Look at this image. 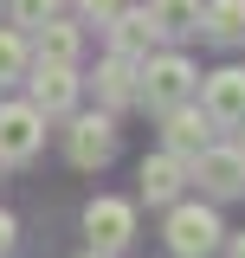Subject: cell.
Returning <instances> with one entry per match:
<instances>
[{
	"instance_id": "1",
	"label": "cell",
	"mask_w": 245,
	"mask_h": 258,
	"mask_svg": "<svg viewBox=\"0 0 245 258\" xmlns=\"http://www.w3.org/2000/svg\"><path fill=\"white\" fill-rule=\"evenodd\" d=\"M168 252L174 258H213L219 252V213L200 207V200L174 207V213H168Z\"/></svg>"
},
{
	"instance_id": "2",
	"label": "cell",
	"mask_w": 245,
	"mask_h": 258,
	"mask_svg": "<svg viewBox=\"0 0 245 258\" xmlns=\"http://www.w3.org/2000/svg\"><path fill=\"white\" fill-rule=\"evenodd\" d=\"M187 91H194V64L174 58V52H168V58H149L142 84H136V97H142L149 110H161V116H168L174 103H187Z\"/></svg>"
},
{
	"instance_id": "3",
	"label": "cell",
	"mask_w": 245,
	"mask_h": 258,
	"mask_svg": "<svg viewBox=\"0 0 245 258\" xmlns=\"http://www.w3.org/2000/svg\"><path fill=\"white\" fill-rule=\"evenodd\" d=\"M84 232H91V252H103V258L122 252V245L136 239V207L103 194V200H91V207H84Z\"/></svg>"
},
{
	"instance_id": "4",
	"label": "cell",
	"mask_w": 245,
	"mask_h": 258,
	"mask_svg": "<svg viewBox=\"0 0 245 258\" xmlns=\"http://www.w3.org/2000/svg\"><path fill=\"white\" fill-rule=\"evenodd\" d=\"M187 174L200 181V187L213 194V200H232V194H245V161H239V149H200V155L187 161Z\"/></svg>"
},
{
	"instance_id": "5",
	"label": "cell",
	"mask_w": 245,
	"mask_h": 258,
	"mask_svg": "<svg viewBox=\"0 0 245 258\" xmlns=\"http://www.w3.org/2000/svg\"><path fill=\"white\" fill-rule=\"evenodd\" d=\"M45 142V116L32 103H7L0 110V161H32Z\"/></svg>"
},
{
	"instance_id": "6",
	"label": "cell",
	"mask_w": 245,
	"mask_h": 258,
	"mask_svg": "<svg viewBox=\"0 0 245 258\" xmlns=\"http://www.w3.org/2000/svg\"><path fill=\"white\" fill-rule=\"evenodd\" d=\"M65 149H71L78 168H103V161L116 155V123L110 116H78L71 136H65Z\"/></svg>"
},
{
	"instance_id": "7",
	"label": "cell",
	"mask_w": 245,
	"mask_h": 258,
	"mask_svg": "<svg viewBox=\"0 0 245 258\" xmlns=\"http://www.w3.org/2000/svg\"><path fill=\"white\" fill-rule=\"evenodd\" d=\"M78 103V71L71 64H39V78H32V110L39 116H65Z\"/></svg>"
},
{
	"instance_id": "8",
	"label": "cell",
	"mask_w": 245,
	"mask_h": 258,
	"mask_svg": "<svg viewBox=\"0 0 245 258\" xmlns=\"http://www.w3.org/2000/svg\"><path fill=\"white\" fill-rule=\"evenodd\" d=\"M207 142H213V116H207V110H187V103H174V110H168V155L194 161Z\"/></svg>"
},
{
	"instance_id": "9",
	"label": "cell",
	"mask_w": 245,
	"mask_h": 258,
	"mask_svg": "<svg viewBox=\"0 0 245 258\" xmlns=\"http://www.w3.org/2000/svg\"><path fill=\"white\" fill-rule=\"evenodd\" d=\"M181 181H187L181 155H149L142 161V200H149V207H168V200L181 194Z\"/></svg>"
},
{
	"instance_id": "10",
	"label": "cell",
	"mask_w": 245,
	"mask_h": 258,
	"mask_svg": "<svg viewBox=\"0 0 245 258\" xmlns=\"http://www.w3.org/2000/svg\"><path fill=\"white\" fill-rule=\"evenodd\" d=\"M207 116L213 123H245V71H213L207 78Z\"/></svg>"
},
{
	"instance_id": "11",
	"label": "cell",
	"mask_w": 245,
	"mask_h": 258,
	"mask_svg": "<svg viewBox=\"0 0 245 258\" xmlns=\"http://www.w3.org/2000/svg\"><path fill=\"white\" fill-rule=\"evenodd\" d=\"M78 45H84V39H78V26H65L58 13L39 26V64H78Z\"/></svg>"
},
{
	"instance_id": "12",
	"label": "cell",
	"mask_w": 245,
	"mask_h": 258,
	"mask_svg": "<svg viewBox=\"0 0 245 258\" xmlns=\"http://www.w3.org/2000/svg\"><path fill=\"white\" fill-rule=\"evenodd\" d=\"M155 32H168V39H181V32H200V0H155L149 7Z\"/></svg>"
},
{
	"instance_id": "13",
	"label": "cell",
	"mask_w": 245,
	"mask_h": 258,
	"mask_svg": "<svg viewBox=\"0 0 245 258\" xmlns=\"http://www.w3.org/2000/svg\"><path fill=\"white\" fill-rule=\"evenodd\" d=\"M149 45H155L149 13H116V58H149Z\"/></svg>"
},
{
	"instance_id": "14",
	"label": "cell",
	"mask_w": 245,
	"mask_h": 258,
	"mask_svg": "<svg viewBox=\"0 0 245 258\" xmlns=\"http://www.w3.org/2000/svg\"><path fill=\"white\" fill-rule=\"evenodd\" d=\"M97 97L103 103H129L136 97V58H103L97 64Z\"/></svg>"
},
{
	"instance_id": "15",
	"label": "cell",
	"mask_w": 245,
	"mask_h": 258,
	"mask_svg": "<svg viewBox=\"0 0 245 258\" xmlns=\"http://www.w3.org/2000/svg\"><path fill=\"white\" fill-rule=\"evenodd\" d=\"M200 26L213 32V39H245V0H213L200 13Z\"/></svg>"
},
{
	"instance_id": "16",
	"label": "cell",
	"mask_w": 245,
	"mask_h": 258,
	"mask_svg": "<svg viewBox=\"0 0 245 258\" xmlns=\"http://www.w3.org/2000/svg\"><path fill=\"white\" fill-rule=\"evenodd\" d=\"M20 71H26V39L20 32H0V84L20 78Z\"/></svg>"
},
{
	"instance_id": "17",
	"label": "cell",
	"mask_w": 245,
	"mask_h": 258,
	"mask_svg": "<svg viewBox=\"0 0 245 258\" xmlns=\"http://www.w3.org/2000/svg\"><path fill=\"white\" fill-rule=\"evenodd\" d=\"M52 13H58V0H13V20L20 26H45Z\"/></svg>"
},
{
	"instance_id": "18",
	"label": "cell",
	"mask_w": 245,
	"mask_h": 258,
	"mask_svg": "<svg viewBox=\"0 0 245 258\" xmlns=\"http://www.w3.org/2000/svg\"><path fill=\"white\" fill-rule=\"evenodd\" d=\"M78 7H84L91 20H116V13H122V0H78Z\"/></svg>"
},
{
	"instance_id": "19",
	"label": "cell",
	"mask_w": 245,
	"mask_h": 258,
	"mask_svg": "<svg viewBox=\"0 0 245 258\" xmlns=\"http://www.w3.org/2000/svg\"><path fill=\"white\" fill-rule=\"evenodd\" d=\"M13 232H20V226H13V213H0V258L13 252Z\"/></svg>"
},
{
	"instance_id": "20",
	"label": "cell",
	"mask_w": 245,
	"mask_h": 258,
	"mask_svg": "<svg viewBox=\"0 0 245 258\" xmlns=\"http://www.w3.org/2000/svg\"><path fill=\"white\" fill-rule=\"evenodd\" d=\"M232 258H245V232H239V239H232Z\"/></svg>"
},
{
	"instance_id": "21",
	"label": "cell",
	"mask_w": 245,
	"mask_h": 258,
	"mask_svg": "<svg viewBox=\"0 0 245 258\" xmlns=\"http://www.w3.org/2000/svg\"><path fill=\"white\" fill-rule=\"evenodd\" d=\"M239 161H245V142H239Z\"/></svg>"
},
{
	"instance_id": "22",
	"label": "cell",
	"mask_w": 245,
	"mask_h": 258,
	"mask_svg": "<svg viewBox=\"0 0 245 258\" xmlns=\"http://www.w3.org/2000/svg\"><path fill=\"white\" fill-rule=\"evenodd\" d=\"M84 258H103V252H84Z\"/></svg>"
}]
</instances>
